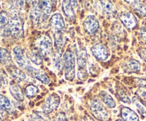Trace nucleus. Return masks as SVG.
<instances>
[{
    "label": "nucleus",
    "instance_id": "obj_1",
    "mask_svg": "<svg viewBox=\"0 0 146 121\" xmlns=\"http://www.w3.org/2000/svg\"><path fill=\"white\" fill-rule=\"evenodd\" d=\"M24 34V21L19 15L14 14L10 18L8 26L4 29L2 36L14 38L21 37Z\"/></svg>",
    "mask_w": 146,
    "mask_h": 121
},
{
    "label": "nucleus",
    "instance_id": "obj_2",
    "mask_svg": "<svg viewBox=\"0 0 146 121\" xmlns=\"http://www.w3.org/2000/svg\"><path fill=\"white\" fill-rule=\"evenodd\" d=\"M65 78L68 81H72L75 78V56L73 51L68 49L63 56Z\"/></svg>",
    "mask_w": 146,
    "mask_h": 121
},
{
    "label": "nucleus",
    "instance_id": "obj_3",
    "mask_svg": "<svg viewBox=\"0 0 146 121\" xmlns=\"http://www.w3.org/2000/svg\"><path fill=\"white\" fill-rule=\"evenodd\" d=\"M90 108L93 116L98 120L106 121L109 117V113L98 98H94L91 101Z\"/></svg>",
    "mask_w": 146,
    "mask_h": 121
},
{
    "label": "nucleus",
    "instance_id": "obj_4",
    "mask_svg": "<svg viewBox=\"0 0 146 121\" xmlns=\"http://www.w3.org/2000/svg\"><path fill=\"white\" fill-rule=\"evenodd\" d=\"M38 52L43 57L49 56L52 52V41L50 36L47 34L43 35L42 36L38 38L37 41Z\"/></svg>",
    "mask_w": 146,
    "mask_h": 121
},
{
    "label": "nucleus",
    "instance_id": "obj_5",
    "mask_svg": "<svg viewBox=\"0 0 146 121\" xmlns=\"http://www.w3.org/2000/svg\"><path fill=\"white\" fill-rule=\"evenodd\" d=\"M60 104V98L56 93H52L47 97L42 105V110L45 114H49L58 108Z\"/></svg>",
    "mask_w": 146,
    "mask_h": 121
},
{
    "label": "nucleus",
    "instance_id": "obj_6",
    "mask_svg": "<svg viewBox=\"0 0 146 121\" xmlns=\"http://www.w3.org/2000/svg\"><path fill=\"white\" fill-rule=\"evenodd\" d=\"M91 51L93 56L97 60L101 61H105L109 57V51L108 47L102 43H98L91 48Z\"/></svg>",
    "mask_w": 146,
    "mask_h": 121
},
{
    "label": "nucleus",
    "instance_id": "obj_7",
    "mask_svg": "<svg viewBox=\"0 0 146 121\" xmlns=\"http://www.w3.org/2000/svg\"><path fill=\"white\" fill-rule=\"evenodd\" d=\"M83 26L87 34H94L98 31L99 28V23L96 16L90 14L85 19Z\"/></svg>",
    "mask_w": 146,
    "mask_h": 121
},
{
    "label": "nucleus",
    "instance_id": "obj_8",
    "mask_svg": "<svg viewBox=\"0 0 146 121\" xmlns=\"http://www.w3.org/2000/svg\"><path fill=\"white\" fill-rule=\"evenodd\" d=\"M119 18L121 22L128 29H133L137 26V19L135 16L128 11H122L119 14Z\"/></svg>",
    "mask_w": 146,
    "mask_h": 121
},
{
    "label": "nucleus",
    "instance_id": "obj_9",
    "mask_svg": "<svg viewBox=\"0 0 146 121\" xmlns=\"http://www.w3.org/2000/svg\"><path fill=\"white\" fill-rule=\"evenodd\" d=\"M25 70L31 75V76L34 77L35 78L38 79V81H41L42 83L46 84V85L49 83V78H48L46 75V74L44 71H41V70L34 68V67H32L31 65H29V64H28V65L25 67Z\"/></svg>",
    "mask_w": 146,
    "mask_h": 121
},
{
    "label": "nucleus",
    "instance_id": "obj_10",
    "mask_svg": "<svg viewBox=\"0 0 146 121\" xmlns=\"http://www.w3.org/2000/svg\"><path fill=\"white\" fill-rule=\"evenodd\" d=\"M50 26L54 32H60L65 28V22L62 15L59 13H55L51 17L49 20Z\"/></svg>",
    "mask_w": 146,
    "mask_h": 121
},
{
    "label": "nucleus",
    "instance_id": "obj_11",
    "mask_svg": "<svg viewBox=\"0 0 146 121\" xmlns=\"http://www.w3.org/2000/svg\"><path fill=\"white\" fill-rule=\"evenodd\" d=\"M9 92L13 98L19 102H22L24 100V95L20 85L16 81H11L9 83Z\"/></svg>",
    "mask_w": 146,
    "mask_h": 121
},
{
    "label": "nucleus",
    "instance_id": "obj_12",
    "mask_svg": "<svg viewBox=\"0 0 146 121\" xmlns=\"http://www.w3.org/2000/svg\"><path fill=\"white\" fill-rule=\"evenodd\" d=\"M13 53H14V58H15L17 63L18 64L19 66L23 67V68H25V67L29 63H27L24 49L21 47L17 46L13 48Z\"/></svg>",
    "mask_w": 146,
    "mask_h": 121
},
{
    "label": "nucleus",
    "instance_id": "obj_13",
    "mask_svg": "<svg viewBox=\"0 0 146 121\" xmlns=\"http://www.w3.org/2000/svg\"><path fill=\"white\" fill-rule=\"evenodd\" d=\"M7 71L17 82H21L27 78L25 73L18 67L14 65H9L7 66Z\"/></svg>",
    "mask_w": 146,
    "mask_h": 121
},
{
    "label": "nucleus",
    "instance_id": "obj_14",
    "mask_svg": "<svg viewBox=\"0 0 146 121\" xmlns=\"http://www.w3.org/2000/svg\"><path fill=\"white\" fill-rule=\"evenodd\" d=\"M129 3L133 11L141 17H146V5L141 1H125Z\"/></svg>",
    "mask_w": 146,
    "mask_h": 121
},
{
    "label": "nucleus",
    "instance_id": "obj_15",
    "mask_svg": "<svg viewBox=\"0 0 146 121\" xmlns=\"http://www.w3.org/2000/svg\"><path fill=\"white\" fill-rule=\"evenodd\" d=\"M101 5L102 11L108 18L114 17L116 15V10L113 4L110 1H100Z\"/></svg>",
    "mask_w": 146,
    "mask_h": 121
},
{
    "label": "nucleus",
    "instance_id": "obj_16",
    "mask_svg": "<svg viewBox=\"0 0 146 121\" xmlns=\"http://www.w3.org/2000/svg\"><path fill=\"white\" fill-rule=\"evenodd\" d=\"M121 116L124 121H138L139 118L136 112L128 107L121 108Z\"/></svg>",
    "mask_w": 146,
    "mask_h": 121
},
{
    "label": "nucleus",
    "instance_id": "obj_17",
    "mask_svg": "<svg viewBox=\"0 0 146 121\" xmlns=\"http://www.w3.org/2000/svg\"><path fill=\"white\" fill-rule=\"evenodd\" d=\"M61 7H62L63 12L65 14L66 17L71 21H74L76 18L75 12H74V7L71 4V1H63Z\"/></svg>",
    "mask_w": 146,
    "mask_h": 121
},
{
    "label": "nucleus",
    "instance_id": "obj_18",
    "mask_svg": "<svg viewBox=\"0 0 146 121\" xmlns=\"http://www.w3.org/2000/svg\"><path fill=\"white\" fill-rule=\"evenodd\" d=\"M32 7L31 9V18L33 22L35 24L38 22L41 17H42V11H41V7H40L39 1H33Z\"/></svg>",
    "mask_w": 146,
    "mask_h": 121
},
{
    "label": "nucleus",
    "instance_id": "obj_19",
    "mask_svg": "<svg viewBox=\"0 0 146 121\" xmlns=\"http://www.w3.org/2000/svg\"><path fill=\"white\" fill-rule=\"evenodd\" d=\"M40 7H41V11H42V17L43 19H45V20L49 17L52 11L53 4L51 1H39Z\"/></svg>",
    "mask_w": 146,
    "mask_h": 121
},
{
    "label": "nucleus",
    "instance_id": "obj_20",
    "mask_svg": "<svg viewBox=\"0 0 146 121\" xmlns=\"http://www.w3.org/2000/svg\"><path fill=\"white\" fill-rule=\"evenodd\" d=\"M100 96L102 99L103 102L108 106L109 108H115L116 106V102L114 101L113 98L111 96L110 93H108L107 91H102L100 92Z\"/></svg>",
    "mask_w": 146,
    "mask_h": 121
},
{
    "label": "nucleus",
    "instance_id": "obj_21",
    "mask_svg": "<svg viewBox=\"0 0 146 121\" xmlns=\"http://www.w3.org/2000/svg\"><path fill=\"white\" fill-rule=\"evenodd\" d=\"M76 61L78 69H85L87 63V54L86 50L79 49L77 51Z\"/></svg>",
    "mask_w": 146,
    "mask_h": 121
},
{
    "label": "nucleus",
    "instance_id": "obj_22",
    "mask_svg": "<svg viewBox=\"0 0 146 121\" xmlns=\"http://www.w3.org/2000/svg\"><path fill=\"white\" fill-rule=\"evenodd\" d=\"M52 60L55 69L58 71H61V68L64 66V61H63L62 56H61V51H58V50L56 51L52 56Z\"/></svg>",
    "mask_w": 146,
    "mask_h": 121
},
{
    "label": "nucleus",
    "instance_id": "obj_23",
    "mask_svg": "<svg viewBox=\"0 0 146 121\" xmlns=\"http://www.w3.org/2000/svg\"><path fill=\"white\" fill-rule=\"evenodd\" d=\"M0 105L9 113H14V108L11 104V101L9 100L8 98L1 95V94H0Z\"/></svg>",
    "mask_w": 146,
    "mask_h": 121
},
{
    "label": "nucleus",
    "instance_id": "obj_24",
    "mask_svg": "<svg viewBox=\"0 0 146 121\" xmlns=\"http://www.w3.org/2000/svg\"><path fill=\"white\" fill-rule=\"evenodd\" d=\"M11 56L9 51L6 48L0 47V63L9 64L11 62Z\"/></svg>",
    "mask_w": 146,
    "mask_h": 121
},
{
    "label": "nucleus",
    "instance_id": "obj_25",
    "mask_svg": "<svg viewBox=\"0 0 146 121\" xmlns=\"http://www.w3.org/2000/svg\"><path fill=\"white\" fill-rule=\"evenodd\" d=\"M132 101L133 102L134 105H135V106H136V108H138V111H139L144 117L146 118V106L143 103V102H141V100H140L137 96L133 97Z\"/></svg>",
    "mask_w": 146,
    "mask_h": 121
},
{
    "label": "nucleus",
    "instance_id": "obj_26",
    "mask_svg": "<svg viewBox=\"0 0 146 121\" xmlns=\"http://www.w3.org/2000/svg\"><path fill=\"white\" fill-rule=\"evenodd\" d=\"M38 92V87L33 85V84H29V85H28L26 87L25 91H24V95H25L28 98H32L33 96H34Z\"/></svg>",
    "mask_w": 146,
    "mask_h": 121
},
{
    "label": "nucleus",
    "instance_id": "obj_27",
    "mask_svg": "<svg viewBox=\"0 0 146 121\" xmlns=\"http://www.w3.org/2000/svg\"><path fill=\"white\" fill-rule=\"evenodd\" d=\"M9 19L7 11H2L0 12V31L4 29L8 26Z\"/></svg>",
    "mask_w": 146,
    "mask_h": 121
},
{
    "label": "nucleus",
    "instance_id": "obj_28",
    "mask_svg": "<svg viewBox=\"0 0 146 121\" xmlns=\"http://www.w3.org/2000/svg\"><path fill=\"white\" fill-rule=\"evenodd\" d=\"M126 69L131 72H137L141 69V63L135 60H131L126 63Z\"/></svg>",
    "mask_w": 146,
    "mask_h": 121
},
{
    "label": "nucleus",
    "instance_id": "obj_29",
    "mask_svg": "<svg viewBox=\"0 0 146 121\" xmlns=\"http://www.w3.org/2000/svg\"><path fill=\"white\" fill-rule=\"evenodd\" d=\"M30 60L35 65H39L42 64L43 58L38 51H33L30 54Z\"/></svg>",
    "mask_w": 146,
    "mask_h": 121
},
{
    "label": "nucleus",
    "instance_id": "obj_30",
    "mask_svg": "<svg viewBox=\"0 0 146 121\" xmlns=\"http://www.w3.org/2000/svg\"><path fill=\"white\" fill-rule=\"evenodd\" d=\"M62 31H60V32H55L54 34V39H55V43H56V47L58 51H61V48H63V46H64V38H63L62 36Z\"/></svg>",
    "mask_w": 146,
    "mask_h": 121
},
{
    "label": "nucleus",
    "instance_id": "obj_31",
    "mask_svg": "<svg viewBox=\"0 0 146 121\" xmlns=\"http://www.w3.org/2000/svg\"><path fill=\"white\" fill-rule=\"evenodd\" d=\"M0 82L3 85L7 86L8 85V76L4 69H0Z\"/></svg>",
    "mask_w": 146,
    "mask_h": 121
},
{
    "label": "nucleus",
    "instance_id": "obj_32",
    "mask_svg": "<svg viewBox=\"0 0 146 121\" xmlns=\"http://www.w3.org/2000/svg\"><path fill=\"white\" fill-rule=\"evenodd\" d=\"M31 121H47L41 112H34L31 115Z\"/></svg>",
    "mask_w": 146,
    "mask_h": 121
},
{
    "label": "nucleus",
    "instance_id": "obj_33",
    "mask_svg": "<svg viewBox=\"0 0 146 121\" xmlns=\"http://www.w3.org/2000/svg\"><path fill=\"white\" fill-rule=\"evenodd\" d=\"M135 93L138 95V98H140L141 100H142L143 102H145L146 104V88H141L136 91Z\"/></svg>",
    "mask_w": 146,
    "mask_h": 121
},
{
    "label": "nucleus",
    "instance_id": "obj_34",
    "mask_svg": "<svg viewBox=\"0 0 146 121\" xmlns=\"http://www.w3.org/2000/svg\"><path fill=\"white\" fill-rule=\"evenodd\" d=\"M78 78L81 81H85L88 78V73L86 69H78Z\"/></svg>",
    "mask_w": 146,
    "mask_h": 121
},
{
    "label": "nucleus",
    "instance_id": "obj_35",
    "mask_svg": "<svg viewBox=\"0 0 146 121\" xmlns=\"http://www.w3.org/2000/svg\"><path fill=\"white\" fill-rule=\"evenodd\" d=\"M55 121H68V119H67L65 113L61 112H60L58 115H57Z\"/></svg>",
    "mask_w": 146,
    "mask_h": 121
},
{
    "label": "nucleus",
    "instance_id": "obj_36",
    "mask_svg": "<svg viewBox=\"0 0 146 121\" xmlns=\"http://www.w3.org/2000/svg\"><path fill=\"white\" fill-rule=\"evenodd\" d=\"M138 54H139L140 56L142 59H143L144 61H146V49H141L138 51Z\"/></svg>",
    "mask_w": 146,
    "mask_h": 121
},
{
    "label": "nucleus",
    "instance_id": "obj_37",
    "mask_svg": "<svg viewBox=\"0 0 146 121\" xmlns=\"http://www.w3.org/2000/svg\"><path fill=\"white\" fill-rule=\"evenodd\" d=\"M141 36L142 37V39L146 44V30L143 29V28H141Z\"/></svg>",
    "mask_w": 146,
    "mask_h": 121
},
{
    "label": "nucleus",
    "instance_id": "obj_38",
    "mask_svg": "<svg viewBox=\"0 0 146 121\" xmlns=\"http://www.w3.org/2000/svg\"><path fill=\"white\" fill-rule=\"evenodd\" d=\"M4 113H5V110L0 105V116H3L4 115Z\"/></svg>",
    "mask_w": 146,
    "mask_h": 121
},
{
    "label": "nucleus",
    "instance_id": "obj_39",
    "mask_svg": "<svg viewBox=\"0 0 146 121\" xmlns=\"http://www.w3.org/2000/svg\"><path fill=\"white\" fill-rule=\"evenodd\" d=\"M83 121H93V120L91 119V118H90L89 117H84V120H83Z\"/></svg>",
    "mask_w": 146,
    "mask_h": 121
},
{
    "label": "nucleus",
    "instance_id": "obj_40",
    "mask_svg": "<svg viewBox=\"0 0 146 121\" xmlns=\"http://www.w3.org/2000/svg\"><path fill=\"white\" fill-rule=\"evenodd\" d=\"M116 121H124V120H121V119H118V120H117Z\"/></svg>",
    "mask_w": 146,
    "mask_h": 121
},
{
    "label": "nucleus",
    "instance_id": "obj_41",
    "mask_svg": "<svg viewBox=\"0 0 146 121\" xmlns=\"http://www.w3.org/2000/svg\"><path fill=\"white\" fill-rule=\"evenodd\" d=\"M1 86H2V84H1V83L0 82V88H1Z\"/></svg>",
    "mask_w": 146,
    "mask_h": 121
},
{
    "label": "nucleus",
    "instance_id": "obj_42",
    "mask_svg": "<svg viewBox=\"0 0 146 121\" xmlns=\"http://www.w3.org/2000/svg\"><path fill=\"white\" fill-rule=\"evenodd\" d=\"M0 121H1V117L0 116Z\"/></svg>",
    "mask_w": 146,
    "mask_h": 121
}]
</instances>
